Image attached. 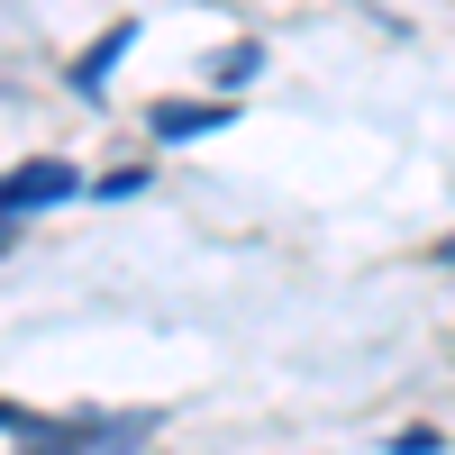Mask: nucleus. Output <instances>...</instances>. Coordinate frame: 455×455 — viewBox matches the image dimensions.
Masks as SVG:
<instances>
[{"mask_svg": "<svg viewBox=\"0 0 455 455\" xmlns=\"http://www.w3.org/2000/svg\"><path fill=\"white\" fill-rule=\"evenodd\" d=\"M137 437H146V419H36V437H28V455H137Z\"/></svg>", "mask_w": 455, "mask_h": 455, "instance_id": "f257e3e1", "label": "nucleus"}, {"mask_svg": "<svg viewBox=\"0 0 455 455\" xmlns=\"http://www.w3.org/2000/svg\"><path fill=\"white\" fill-rule=\"evenodd\" d=\"M83 192V173H73L64 156H28L19 173H0V219H36V210H55Z\"/></svg>", "mask_w": 455, "mask_h": 455, "instance_id": "f03ea898", "label": "nucleus"}, {"mask_svg": "<svg viewBox=\"0 0 455 455\" xmlns=\"http://www.w3.org/2000/svg\"><path fill=\"white\" fill-rule=\"evenodd\" d=\"M228 119H237V100H164V109H156V137L182 146V137H210V128H228Z\"/></svg>", "mask_w": 455, "mask_h": 455, "instance_id": "7ed1b4c3", "label": "nucleus"}, {"mask_svg": "<svg viewBox=\"0 0 455 455\" xmlns=\"http://www.w3.org/2000/svg\"><path fill=\"white\" fill-rule=\"evenodd\" d=\"M119 55H128V28H109V36H100V46H92L83 64H73V92H83V100H92V92L109 83V64H119Z\"/></svg>", "mask_w": 455, "mask_h": 455, "instance_id": "20e7f679", "label": "nucleus"}, {"mask_svg": "<svg viewBox=\"0 0 455 455\" xmlns=\"http://www.w3.org/2000/svg\"><path fill=\"white\" fill-rule=\"evenodd\" d=\"M10 246H19V219H0V255H10Z\"/></svg>", "mask_w": 455, "mask_h": 455, "instance_id": "39448f33", "label": "nucleus"}, {"mask_svg": "<svg viewBox=\"0 0 455 455\" xmlns=\"http://www.w3.org/2000/svg\"><path fill=\"white\" fill-rule=\"evenodd\" d=\"M437 255H446V264H455V237H446V246H437Z\"/></svg>", "mask_w": 455, "mask_h": 455, "instance_id": "423d86ee", "label": "nucleus"}]
</instances>
